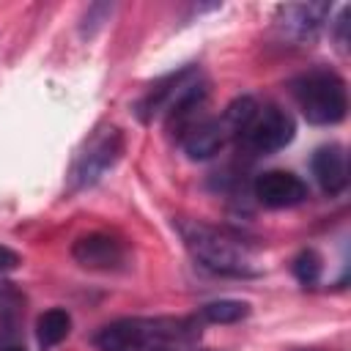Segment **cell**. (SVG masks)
Here are the masks:
<instances>
[{"mask_svg":"<svg viewBox=\"0 0 351 351\" xmlns=\"http://www.w3.org/2000/svg\"><path fill=\"white\" fill-rule=\"evenodd\" d=\"M329 3H291L280 5L274 14V30L288 44H307L318 36L329 16Z\"/></svg>","mask_w":351,"mask_h":351,"instance_id":"cell-9","label":"cell"},{"mask_svg":"<svg viewBox=\"0 0 351 351\" xmlns=\"http://www.w3.org/2000/svg\"><path fill=\"white\" fill-rule=\"evenodd\" d=\"M208 99V80L200 66H181L159 77L134 104V115L143 123L162 121L167 132L181 137L195 121H200V110Z\"/></svg>","mask_w":351,"mask_h":351,"instance_id":"cell-2","label":"cell"},{"mask_svg":"<svg viewBox=\"0 0 351 351\" xmlns=\"http://www.w3.org/2000/svg\"><path fill=\"white\" fill-rule=\"evenodd\" d=\"M291 96L313 126H335L348 112L346 80L332 69H310L291 80Z\"/></svg>","mask_w":351,"mask_h":351,"instance_id":"cell-4","label":"cell"},{"mask_svg":"<svg viewBox=\"0 0 351 351\" xmlns=\"http://www.w3.org/2000/svg\"><path fill=\"white\" fill-rule=\"evenodd\" d=\"M348 16H351V8L346 5L340 14H337V19L332 22V38H335V44H337V49L346 55L348 52Z\"/></svg>","mask_w":351,"mask_h":351,"instance_id":"cell-17","label":"cell"},{"mask_svg":"<svg viewBox=\"0 0 351 351\" xmlns=\"http://www.w3.org/2000/svg\"><path fill=\"white\" fill-rule=\"evenodd\" d=\"M112 14V5H107V3H99V5H88V11H85V16H82V22H85V27H82V36H93L104 22H107V16Z\"/></svg>","mask_w":351,"mask_h":351,"instance_id":"cell-16","label":"cell"},{"mask_svg":"<svg viewBox=\"0 0 351 351\" xmlns=\"http://www.w3.org/2000/svg\"><path fill=\"white\" fill-rule=\"evenodd\" d=\"M19 263H22V258L11 247H3L0 244V274H8L14 269H19Z\"/></svg>","mask_w":351,"mask_h":351,"instance_id":"cell-18","label":"cell"},{"mask_svg":"<svg viewBox=\"0 0 351 351\" xmlns=\"http://www.w3.org/2000/svg\"><path fill=\"white\" fill-rule=\"evenodd\" d=\"M203 321L197 315H129L93 335L99 351H197Z\"/></svg>","mask_w":351,"mask_h":351,"instance_id":"cell-1","label":"cell"},{"mask_svg":"<svg viewBox=\"0 0 351 351\" xmlns=\"http://www.w3.org/2000/svg\"><path fill=\"white\" fill-rule=\"evenodd\" d=\"M0 351H25V348H19V346H5V348H0Z\"/></svg>","mask_w":351,"mask_h":351,"instance_id":"cell-19","label":"cell"},{"mask_svg":"<svg viewBox=\"0 0 351 351\" xmlns=\"http://www.w3.org/2000/svg\"><path fill=\"white\" fill-rule=\"evenodd\" d=\"M258 110V101L252 96H239L233 99L222 115H214V118H200L195 121L181 137H178V145L181 151L195 159V162H203V159H211L217 156L228 143H236L239 134L244 132V126L250 123V118L255 115Z\"/></svg>","mask_w":351,"mask_h":351,"instance_id":"cell-5","label":"cell"},{"mask_svg":"<svg viewBox=\"0 0 351 351\" xmlns=\"http://www.w3.org/2000/svg\"><path fill=\"white\" fill-rule=\"evenodd\" d=\"M293 134H296V123L288 110L277 104H258L255 115L250 118V123L244 126L236 143L247 156L255 159L282 151L285 145H291Z\"/></svg>","mask_w":351,"mask_h":351,"instance_id":"cell-7","label":"cell"},{"mask_svg":"<svg viewBox=\"0 0 351 351\" xmlns=\"http://www.w3.org/2000/svg\"><path fill=\"white\" fill-rule=\"evenodd\" d=\"M121 154H123V132L118 126H99L96 132H90V137L74 154L71 167L66 173L69 195L96 186L118 165Z\"/></svg>","mask_w":351,"mask_h":351,"instance_id":"cell-6","label":"cell"},{"mask_svg":"<svg viewBox=\"0 0 351 351\" xmlns=\"http://www.w3.org/2000/svg\"><path fill=\"white\" fill-rule=\"evenodd\" d=\"M250 315V302L244 299H217L200 307L197 318L206 324H236Z\"/></svg>","mask_w":351,"mask_h":351,"instance_id":"cell-13","label":"cell"},{"mask_svg":"<svg viewBox=\"0 0 351 351\" xmlns=\"http://www.w3.org/2000/svg\"><path fill=\"white\" fill-rule=\"evenodd\" d=\"M252 197L266 208H293L310 197V186L291 170H263L252 181Z\"/></svg>","mask_w":351,"mask_h":351,"instance_id":"cell-10","label":"cell"},{"mask_svg":"<svg viewBox=\"0 0 351 351\" xmlns=\"http://www.w3.org/2000/svg\"><path fill=\"white\" fill-rule=\"evenodd\" d=\"M71 332V313L66 307H49L36 318V343L41 351H52Z\"/></svg>","mask_w":351,"mask_h":351,"instance_id":"cell-12","label":"cell"},{"mask_svg":"<svg viewBox=\"0 0 351 351\" xmlns=\"http://www.w3.org/2000/svg\"><path fill=\"white\" fill-rule=\"evenodd\" d=\"M71 258L88 271H123L129 266L126 244L104 230H90L71 244Z\"/></svg>","mask_w":351,"mask_h":351,"instance_id":"cell-8","label":"cell"},{"mask_svg":"<svg viewBox=\"0 0 351 351\" xmlns=\"http://www.w3.org/2000/svg\"><path fill=\"white\" fill-rule=\"evenodd\" d=\"M321 269H324V261H321V255L315 252V250H302L296 258H293V263H291V271H293V277L302 282V285H315L318 280H321Z\"/></svg>","mask_w":351,"mask_h":351,"instance_id":"cell-14","label":"cell"},{"mask_svg":"<svg viewBox=\"0 0 351 351\" xmlns=\"http://www.w3.org/2000/svg\"><path fill=\"white\" fill-rule=\"evenodd\" d=\"M310 170L318 181V186L324 189V195H340L348 186V154L346 145L340 143H326L321 148H315L313 159H310Z\"/></svg>","mask_w":351,"mask_h":351,"instance_id":"cell-11","label":"cell"},{"mask_svg":"<svg viewBox=\"0 0 351 351\" xmlns=\"http://www.w3.org/2000/svg\"><path fill=\"white\" fill-rule=\"evenodd\" d=\"M176 228L184 247L189 250V255L200 269L233 280H250L263 274L261 263L236 233L197 219H176Z\"/></svg>","mask_w":351,"mask_h":351,"instance_id":"cell-3","label":"cell"},{"mask_svg":"<svg viewBox=\"0 0 351 351\" xmlns=\"http://www.w3.org/2000/svg\"><path fill=\"white\" fill-rule=\"evenodd\" d=\"M25 307V293L8 282V280H0V324H11Z\"/></svg>","mask_w":351,"mask_h":351,"instance_id":"cell-15","label":"cell"}]
</instances>
